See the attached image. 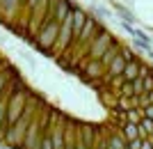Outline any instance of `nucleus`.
I'll return each instance as SVG.
<instances>
[{
	"label": "nucleus",
	"mask_w": 153,
	"mask_h": 149,
	"mask_svg": "<svg viewBox=\"0 0 153 149\" xmlns=\"http://www.w3.org/2000/svg\"><path fill=\"white\" fill-rule=\"evenodd\" d=\"M0 140L14 149H126L112 119L85 122L34 94L0 55Z\"/></svg>",
	"instance_id": "obj_2"
},
{
	"label": "nucleus",
	"mask_w": 153,
	"mask_h": 149,
	"mask_svg": "<svg viewBox=\"0 0 153 149\" xmlns=\"http://www.w3.org/2000/svg\"><path fill=\"white\" fill-rule=\"evenodd\" d=\"M0 23L82 76L110 115L140 97L151 71L69 0H0Z\"/></svg>",
	"instance_id": "obj_1"
}]
</instances>
